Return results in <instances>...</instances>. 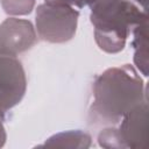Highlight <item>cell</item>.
Returning a JSON list of instances; mask_svg holds the SVG:
<instances>
[{"label": "cell", "instance_id": "obj_11", "mask_svg": "<svg viewBox=\"0 0 149 149\" xmlns=\"http://www.w3.org/2000/svg\"><path fill=\"white\" fill-rule=\"evenodd\" d=\"M98 0H73V6L78 7V8H83L85 6H91L94 2H97Z\"/></svg>", "mask_w": 149, "mask_h": 149}, {"label": "cell", "instance_id": "obj_1", "mask_svg": "<svg viewBox=\"0 0 149 149\" xmlns=\"http://www.w3.org/2000/svg\"><path fill=\"white\" fill-rule=\"evenodd\" d=\"M146 99L147 87L133 65L109 68L93 83L90 123L115 126L126 113Z\"/></svg>", "mask_w": 149, "mask_h": 149}, {"label": "cell", "instance_id": "obj_4", "mask_svg": "<svg viewBox=\"0 0 149 149\" xmlns=\"http://www.w3.org/2000/svg\"><path fill=\"white\" fill-rule=\"evenodd\" d=\"M27 78L22 63L16 56L0 49V119L24 97Z\"/></svg>", "mask_w": 149, "mask_h": 149}, {"label": "cell", "instance_id": "obj_7", "mask_svg": "<svg viewBox=\"0 0 149 149\" xmlns=\"http://www.w3.org/2000/svg\"><path fill=\"white\" fill-rule=\"evenodd\" d=\"M133 41L132 47L134 50V65L135 69L141 72L144 77H148V19L143 20L139 24H136L133 30Z\"/></svg>", "mask_w": 149, "mask_h": 149}, {"label": "cell", "instance_id": "obj_6", "mask_svg": "<svg viewBox=\"0 0 149 149\" xmlns=\"http://www.w3.org/2000/svg\"><path fill=\"white\" fill-rule=\"evenodd\" d=\"M37 40L33 23L10 16L0 23V49L13 56L29 50Z\"/></svg>", "mask_w": 149, "mask_h": 149}, {"label": "cell", "instance_id": "obj_10", "mask_svg": "<svg viewBox=\"0 0 149 149\" xmlns=\"http://www.w3.org/2000/svg\"><path fill=\"white\" fill-rule=\"evenodd\" d=\"M98 143L102 148H108V149H122L121 143L118 136L116 127L114 126H108L104 128L99 135H98Z\"/></svg>", "mask_w": 149, "mask_h": 149}, {"label": "cell", "instance_id": "obj_13", "mask_svg": "<svg viewBox=\"0 0 149 149\" xmlns=\"http://www.w3.org/2000/svg\"><path fill=\"white\" fill-rule=\"evenodd\" d=\"M45 3L51 5H70L73 6V0H44Z\"/></svg>", "mask_w": 149, "mask_h": 149}, {"label": "cell", "instance_id": "obj_12", "mask_svg": "<svg viewBox=\"0 0 149 149\" xmlns=\"http://www.w3.org/2000/svg\"><path fill=\"white\" fill-rule=\"evenodd\" d=\"M6 139H7V134H6L5 127L2 125V120L0 119V148L3 147V144L6 142Z\"/></svg>", "mask_w": 149, "mask_h": 149}, {"label": "cell", "instance_id": "obj_3", "mask_svg": "<svg viewBox=\"0 0 149 149\" xmlns=\"http://www.w3.org/2000/svg\"><path fill=\"white\" fill-rule=\"evenodd\" d=\"M78 17L79 12L73 6L41 3L35 15L36 34L49 43H65L74 36Z\"/></svg>", "mask_w": 149, "mask_h": 149}, {"label": "cell", "instance_id": "obj_5", "mask_svg": "<svg viewBox=\"0 0 149 149\" xmlns=\"http://www.w3.org/2000/svg\"><path fill=\"white\" fill-rule=\"evenodd\" d=\"M122 149H143L148 140V100H143L126 113L116 127Z\"/></svg>", "mask_w": 149, "mask_h": 149}, {"label": "cell", "instance_id": "obj_8", "mask_svg": "<svg viewBox=\"0 0 149 149\" xmlns=\"http://www.w3.org/2000/svg\"><path fill=\"white\" fill-rule=\"evenodd\" d=\"M92 139L90 134L83 130H66L57 133L42 144V147H57V148H88L91 147Z\"/></svg>", "mask_w": 149, "mask_h": 149}, {"label": "cell", "instance_id": "obj_9", "mask_svg": "<svg viewBox=\"0 0 149 149\" xmlns=\"http://www.w3.org/2000/svg\"><path fill=\"white\" fill-rule=\"evenodd\" d=\"M36 0H1L3 12L10 16H23L33 12Z\"/></svg>", "mask_w": 149, "mask_h": 149}, {"label": "cell", "instance_id": "obj_14", "mask_svg": "<svg viewBox=\"0 0 149 149\" xmlns=\"http://www.w3.org/2000/svg\"><path fill=\"white\" fill-rule=\"evenodd\" d=\"M133 2H135L136 5H139L140 7H142V9L147 10L148 9V0H130Z\"/></svg>", "mask_w": 149, "mask_h": 149}, {"label": "cell", "instance_id": "obj_2", "mask_svg": "<svg viewBox=\"0 0 149 149\" xmlns=\"http://www.w3.org/2000/svg\"><path fill=\"white\" fill-rule=\"evenodd\" d=\"M90 8L94 40L107 54L122 51L133 28L148 19L147 10L130 0H98Z\"/></svg>", "mask_w": 149, "mask_h": 149}]
</instances>
